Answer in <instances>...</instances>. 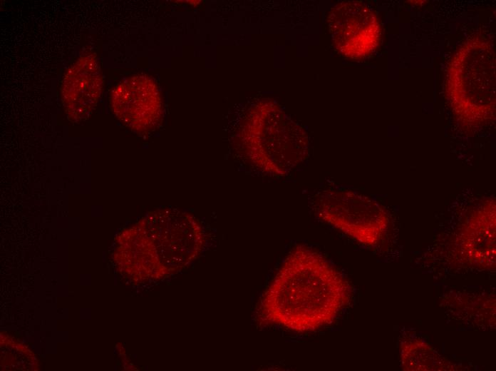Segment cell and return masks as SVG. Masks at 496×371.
Here are the masks:
<instances>
[{
	"label": "cell",
	"mask_w": 496,
	"mask_h": 371,
	"mask_svg": "<svg viewBox=\"0 0 496 371\" xmlns=\"http://www.w3.org/2000/svg\"><path fill=\"white\" fill-rule=\"evenodd\" d=\"M348 295L340 273L319 252L301 245L284 260L264 295L261 311L282 328L310 332L331 323Z\"/></svg>",
	"instance_id": "1"
},
{
	"label": "cell",
	"mask_w": 496,
	"mask_h": 371,
	"mask_svg": "<svg viewBox=\"0 0 496 371\" xmlns=\"http://www.w3.org/2000/svg\"><path fill=\"white\" fill-rule=\"evenodd\" d=\"M495 54L484 41L464 44L453 57L448 90L455 112L465 121L481 123L495 111Z\"/></svg>",
	"instance_id": "2"
},
{
	"label": "cell",
	"mask_w": 496,
	"mask_h": 371,
	"mask_svg": "<svg viewBox=\"0 0 496 371\" xmlns=\"http://www.w3.org/2000/svg\"><path fill=\"white\" fill-rule=\"evenodd\" d=\"M315 210L321 220L366 245L376 244L387 227L383 208L373 199L350 190L321 192Z\"/></svg>",
	"instance_id": "3"
},
{
	"label": "cell",
	"mask_w": 496,
	"mask_h": 371,
	"mask_svg": "<svg viewBox=\"0 0 496 371\" xmlns=\"http://www.w3.org/2000/svg\"><path fill=\"white\" fill-rule=\"evenodd\" d=\"M263 113L251 116L244 127V141L252 163L269 175H287L301 156L286 146V125Z\"/></svg>",
	"instance_id": "4"
},
{
	"label": "cell",
	"mask_w": 496,
	"mask_h": 371,
	"mask_svg": "<svg viewBox=\"0 0 496 371\" xmlns=\"http://www.w3.org/2000/svg\"><path fill=\"white\" fill-rule=\"evenodd\" d=\"M329 29L336 48L352 58L365 56L377 46L379 26L373 13L358 2H345L330 14Z\"/></svg>",
	"instance_id": "5"
},
{
	"label": "cell",
	"mask_w": 496,
	"mask_h": 371,
	"mask_svg": "<svg viewBox=\"0 0 496 371\" xmlns=\"http://www.w3.org/2000/svg\"><path fill=\"white\" fill-rule=\"evenodd\" d=\"M110 101L116 116L135 131H150L160 122L161 98L156 85L147 76H135L120 83Z\"/></svg>",
	"instance_id": "6"
},
{
	"label": "cell",
	"mask_w": 496,
	"mask_h": 371,
	"mask_svg": "<svg viewBox=\"0 0 496 371\" xmlns=\"http://www.w3.org/2000/svg\"><path fill=\"white\" fill-rule=\"evenodd\" d=\"M103 79L94 54L80 57L63 79L61 95L68 116L76 120L86 118L96 106Z\"/></svg>",
	"instance_id": "7"
}]
</instances>
